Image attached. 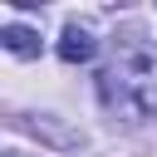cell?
<instances>
[{
	"label": "cell",
	"instance_id": "6da1fadb",
	"mask_svg": "<svg viewBox=\"0 0 157 157\" xmlns=\"http://www.w3.org/2000/svg\"><path fill=\"white\" fill-rule=\"evenodd\" d=\"M98 98L113 118H152L157 113V54L152 49H123L98 74Z\"/></svg>",
	"mask_w": 157,
	"mask_h": 157
},
{
	"label": "cell",
	"instance_id": "3957f363",
	"mask_svg": "<svg viewBox=\"0 0 157 157\" xmlns=\"http://www.w3.org/2000/svg\"><path fill=\"white\" fill-rule=\"evenodd\" d=\"M0 44H5L10 54H20V59H34V54H39V34H34L29 25H10V29H0Z\"/></svg>",
	"mask_w": 157,
	"mask_h": 157
},
{
	"label": "cell",
	"instance_id": "7a4b0ae2",
	"mask_svg": "<svg viewBox=\"0 0 157 157\" xmlns=\"http://www.w3.org/2000/svg\"><path fill=\"white\" fill-rule=\"evenodd\" d=\"M93 54H98V39H93L88 29H78V25H69L64 39H59V59H64V64H88Z\"/></svg>",
	"mask_w": 157,
	"mask_h": 157
},
{
	"label": "cell",
	"instance_id": "277c9868",
	"mask_svg": "<svg viewBox=\"0 0 157 157\" xmlns=\"http://www.w3.org/2000/svg\"><path fill=\"white\" fill-rule=\"evenodd\" d=\"M0 157H15V152H0Z\"/></svg>",
	"mask_w": 157,
	"mask_h": 157
}]
</instances>
